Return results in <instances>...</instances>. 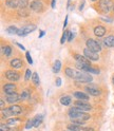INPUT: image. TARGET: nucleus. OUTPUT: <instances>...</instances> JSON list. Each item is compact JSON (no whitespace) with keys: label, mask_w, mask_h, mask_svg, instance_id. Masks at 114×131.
Here are the masks:
<instances>
[{"label":"nucleus","mask_w":114,"mask_h":131,"mask_svg":"<svg viewBox=\"0 0 114 131\" xmlns=\"http://www.w3.org/2000/svg\"><path fill=\"white\" fill-rule=\"evenodd\" d=\"M68 113H69V117L71 118L73 124H76L79 126H83L85 124V122L90 118V114L85 113L83 110L77 107L70 108Z\"/></svg>","instance_id":"f257e3e1"},{"label":"nucleus","mask_w":114,"mask_h":131,"mask_svg":"<svg viewBox=\"0 0 114 131\" xmlns=\"http://www.w3.org/2000/svg\"><path fill=\"white\" fill-rule=\"evenodd\" d=\"M73 79H76L79 83H91L93 80L92 76L89 74L87 72H84V71H75V74H74V77Z\"/></svg>","instance_id":"f03ea898"},{"label":"nucleus","mask_w":114,"mask_h":131,"mask_svg":"<svg viewBox=\"0 0 114 131\" xmlns=\"http://www.w3.org/2000/svg\"><path fill=\"white\" fill-rule=\"evenodd\" d=\"M36 29H37V27L35 26V24H29V26L22 27L21 29H19V30H18V33H17V35H18V36H20V37L26 36V35L30 34V33L34 32Z\"/></svg>","instance_id":"7ed1b4c3"},{"label":"nucleus","mask_w":114,"mask_h":131,"mask_svg":"<svg viewBox=\"0 0 114 131\" xmlns=\"http://www.w3.org/2000/svg\"><path fill=\"white\" fill-rule=\"evenodd\" d=\"M112 0H99V10L104 13H108L111 9H113Z\"/></svg>","instance_id":"20e7f679"},{"label":"nucleus","mask_w":114,"mask_h":131,"mask_svg":"<svg viewBox=\"0 0 114 131\" xmlns=\"http://www.w3.org/2000/svg\"><path fill=\"white\" fill-rule=\"evenodd\" d=\"M86 45H87V47H88L89 50H91V51H93V52L98 53V52L101 50L100 45L97 42L96 40H94V39H88L87 42H86Z\"/></svg>","instance_id":"39448f33"},{"label":"nucleus","mask_w":114,"mask_h":131,"mask_svg":"<svg viewBox=\"0 0 114 131\" xmlns=\"http://www.w3.org/2000/svg\"><path fill=\"white\" fill-rule=\"evenodd\" d=\"M84 55L87 57V58L90 60V61H97L99 59V56L96 52H93L91 50H89V49H85L84 50Z\"/></svg>","instance_id":"423d86ee"},{"label":"nucleus","mask_w":114,"mask_h":131,"mask_svg":"<svg viewBox=\"0 0 114 131\" xmlns=\"http://www.w3.org/2000/svg\"><path fill=\"white\" fill-rule=\"evenodd\" d=\"M85 90H86V92L88 94H90L92 96H98L100 94L99 88L97 87V86H95V85H89V86H87L85 88Z\"/></svg>","instance_id":"0eeeda50"},{"label":"nucleus","mask_w":114,"mask_h":131,"mask_svg":"<svg viewBox=\"0 0 114 131\" xmlns=\"http://www.w3.org/2000/svg\"><path fill=\"white\" fill-rule=\"evenodd\" d=\"M5 77L11 81H17V80H19L20 75H19V73L16 71L7 70V71H5Z\"/></svg>","instance_id":"6e6552de"},{"label":"nucleus","mask_w":114,"mask_h":131,"mask_svg":"<svg viewBox=\"0 0 114 131\" xmlns=\"http://www.w3.org/2000/svg\"><path fill=\"white\" fill-rule=\"evenodd\" d=\"M74 105H75V107L81 109L83 111H89V110H91V109H92L91 105H89V104L85 103L84 101H76V102L74 103Z\"/></svg>","instance_id":"1a4fd4ad"},{"label":"nucleus","mask_w":114,"mask_h":131,"mask_svg":"<svg viewBox=\"0 0 114 131\" xmlns=\"http://www.w3.org/2000/svg\"><path fill=\"white\" fill-rule=\"evenodd\" d=\"M30 9L34 12H41L42 11V3L39 1V0H34L33 2H31L30 4Z\"/></svg>","instance_id":"9d476101"},{"label":"nucleus","mask_w":114,"mask_h":131,"mask_svg":"<svg viewBox=\"0 0 114 131\" xmlns=\"http://www.w3.org/2000/svg\"><path fill=\"white\" fill-rule=\"evenodd\" d=\"M15 90H16V86L14 84H5L3 86V92L6 95H10V94L15 93Z\"/></svg>","instance_id":"9b49d317"},{"label":"nucleus","mask_w":114,"mask_h":131,"mask_svg":"<svg viewBox=\"0 0 114 131\" xmlns=\"http://www.w3.org/2000/svg\"><path fill=\"white\" fill-rule=\"evenodd\" d=\"M21 100L20 98V95H18L17 93H13V94H10V95H6V102L10 103V104H15Z\"/></svg>","instance_id":"f8f14e48"},{"label":"nucleus","mask_w":114,"mask_h":131,"mask_svg":"<svg viewBox=\"0 0 114 131\" xmlns=\"http://www.w3.org/2000/svg\"><path fill=\"white\" fill-rule=\"evenodd\" d=\"M94 34L97 37H104L106 34V28L102 26H97L94 29Z\"/></svg>","instance_id":"ddd939ff"},{"label":"nucleus","mask_w":114,"mask_h":131,"mask_svg":"<svg viewBox=\"0 0 114 131\" xmlns=\"http://www.w3.org/2000/svg\"><path fill=\"white\" fill-rule=\"evenodd\" d=\"M74 58L76 59L77 62H81V63H86V64H89V66H91V62L90 60H89L87 57L85 55H79V54H75L74 55Z\"/></svg>","instance_id":"4468645a"},{"label":"nucleus","mask_w":114,"mask_h":131,"mask_svg":"<svg viewBox=\"0 0 114 131\" xmlns=\"http://www.w3.org/2000/svg\"><path fill=\"white\" fill-rule=\"evenodd\" d=\"M73 96L76 97L78 101H84V102L88 101L89 98H90L88 94H86V93H84V92H79V91L74 92V93H73Z\"/></svg>","instance_id":"2eb2a0df"},{"label":"nucleus","mask_w":114,"mask_h":131,"mask_svg":"<svg viewBox=\"0 0 114 131\" xmlns=\"http://www.w3.org/2000/svg\"><path fill=\"white\" fill-rule=\"evenodd\" d=\"M104 45L108 48H114V36L110 35L104 38Z\"/></svg>","instance_id":"dca6fc26"},{"label":"nucleus","mask_w":114,"mask_h":131,"mask_svg":"<svg viewBox=\"0 0 114 131\" xmlns=\"http://www.w3.org/2000/svg\"><path fill=\"white\" fill-rule=\"evenodd\" d=\"M11 67L14 68V69H19L22 67V61L19 59V58H14L11 60Z\"/></svg>","instance_id":"f3484780"},{"label":"nucleus","mask_w":114,"mask_h":131,"mask_svg":"<svg viewBox=\"0 0 114 131\" xmlns=\"http://www.w3.org/2000/svg\"><path fill=\"white\" fill-rule=\"evenodd\" d=\"M42 119H43V115H36L33 119V126L34 127H39L40 125H41V123H42Z\"/></svg>","instance_id":"a211bd4d"},{"label":"nucleus","mask_w":114,"mask_h":131,"mask_svg":"<svg viewBox=\"0 0 114 131\" xmlns=\"http://www.w3.org/2000/svg\"><path fill=\"white\" fill-rule=\"evenodd\" d=\"M60 104L61 105H63V106H69L70 104H71V102H72V100H71V97L69 96V95H64V96H61L60 97Z\"/></svg>","instance_id":"6ab92c4d"},{"label":"nucleus","mask_w":114,"mask_h":131,"mask_svg":"<svg viewBox=\"0 0 114 131\" xmlns=\"http://www.w3.org/2000/svg\"><path fill=\"white\" fill-rule=\"evenodd\" d=\"M30 97H31V92H30V90H29V89H24L23 91L21 92V94H20L21 101H27V100H29Z\"/></svg>","instance_id":"aec40b11"},{"label":"nucleus","mask_w":114,"mask_h":131,"mask_svg":"<svg viewBox=\"0 0 114 131\" xmlns=\"http://www.w3.org/2000/svg\"><path fill=\"white\" fill-rule=\"evenodd\" d=\"M10 109H11V111L13 112L14 115H18V114H20L21 111H22L21 107H20V106H18V105H13V106H11Z\"/></svg>","instance_id":"412c9836"},{"label":"nucleus","mask_w":114,"mask_h":131,"mask_svg":"<svg viewBox=\"0 0 114 131\" xmlns=\"http://www.w3.org/2000/svg\"><path fill=\"white\" fill-rule=\"evenodd\" d=\"M67 128H68L69 131H80L81 129H83V128H81V126L76 125V124H73V123H72V124H69Z\"/></svg>","instance_id":"4be33fe9"},{"label":"nucleus","mask_w":114,"mask_h":131,"mask_svg":"<svg viewBox=\"0 0 114 131\" xmlns=\"http://www.w3.org/2000/svg\"><path fill=\"white\" fill-rule=\"evenodd\" d=\"M1 113H2V116H3V117H5V118L10 117V116H14V114H13V112L11 111V109H10V108L2 109V110H1Z\"/></svg>","instance_id":"5701e85b"},{"label":"nucleus","mask_w":114,"mask_h":131,"mask_svg":"<svg viewBox=\"0 0 114 131\" xmlns=\"http://www.w3.org/2000/svg\"><path fill=\"white\" fill-rule=\"evenodd\" d=\"M5 4H6V6L11 7V9H16V7H18V2L16 1V0H6Z\"/></svg>","instance_id":"b1692460"},{"label":"nucleus","mask_w":114,"mask_h":131,"mask_svg":"<svg viewBox=\"0 0 114 131\" xmlns=\"http://www.w3.org/2000/svg\"><path fill=\"white\" fill-rule=\"evenodd\" d=\"M61 69V61L60 60H56L54 62V66H53V72L54 73H58Z\"/></svg>","instance_id":"393cba45"},{"label":"nucleus","mask_w":114,"mask_h":131,"mask_svg":"<svg viewBox=\"0 0 114 131\" xmlns=\"http://www.w3.org/2000/svg\"><path fill=\"white\" fill-rule=\"evenodd\" d=\"M18 30L19 29H17L15 26H11V27H9L6 29V33H7V34H10V35H14V34H17Z\"/></svg>","instance_id":"a878e982"},{"label":"nucleus","mask_w":114,"mask_h":131,"mask_svg":"<svg viewBox=\"0 0 114 131\" xmlns=\"http://www.w3.org/2000/svg\"><path fill=\"white\" fill-rule=\"evenodd\" d=\"M75 71H76V70L72 69V68H66V69H64V73H66V75L69 76L70 78H73V77H74Z\"/></svg>","instance_id":"bb28decb"},{"label":"nucleus","mask_w":114,"mask_h":131,"mask_svg":"<svg viewBox=\"0 0 114 131\" xmlns=\"http://www.w3.org/2000/svg\"><path fill=\"white\" fill-rule=\"evenodd\" d=\"M32 81H33V84L35 86H39L40 84V78H39V75L37 74L36 72L33 73V75H32Z\"/></svg>","instance_id":"cd10ccee"},{"label":"nucleus","mask_w":114,"mask_h":131,"mask_svg":"<svg viewBox=\"0 0 114 131\" xmlns=\"http://www.w3.org/2000/svg\"><path fill=\"white\" fill-rule=\"evenodd\" d=\"M18 7L20 9H26L29 4V0H18Z\"/></svg>","instance_id":"c85d7f7f"},{"label":"nucleus","mask_w":114,"mask_h":131,"mask_svg":"<svg viewBox=\"0 0 114 131\" xmlns=\"http://www.w3.org/2000/svg\"><path fill=\"white\" fill-rule=\"evenodd\" d=\"M3 54L5 55V56H11V54H12V48L10 47V46H5V47H3Z\"/></svg>","instance_id":"c756f323"},{"label":"nucleus","mask_w":114,"mask_h":131,"mask_svg":"<svg viewBox=\"0 0 114 131\" xmlns=\"http://www.w3.org/2000/svg\"><path fill=\"white\" fill-rule=\"evenodd\" d=\"M69 31H64L63 32V34H62V36H61V39H60V43L62 45V43H64V41L66 40H68V37H69Z\"/></svg>","instance_id":"7c9ffc66"},{"label":"nucleus","mask_w":114,"mask_h":131,"mask_svg":"<svg viewBox=\"0 0 114 131\" xmlns=\"http://www.w3.org/2000/svg\"><path fill=\"white\" fill-rule=\"evenodd\" d=\"M32 75H33V74H32V71H31L30 69H28V70L26 71V75H24V79H26V80H29V79L32 77Z\"/></svg>","instance_id":"2f4dec72"},{"label":"nucleus","mask_w":114,"mask_h":131,"mask_svg":"<svg viewBox=\"0 0 114 131\" xmlns=\"http://www.w3.org/2000/svg\"><path fill=\"white\" fill-rule=\"evenodd\" d=\"M18 122H20L19 118H10L9 121H7V125H14V124H16V123H18Z\"/></svg>","instance_id":"473e14b6"},{"label":"nucleus","mask_w":114,"mask_h":131,"mask_svg":"<svg viewBox=\"0 0 114 131\" xmlns=\"http://www.w3.org/2000/svg\"><path fill=\"white\" fill-rule=\"evenodd\" d=\"M26 58H27V60H28V62H29L30 64H33V59H32L30 52H26Z\"/></svg>","instance_id":"72a5a7b5"},{"label":"nucleus","mask_w":114,"mask_h":131,"mask_svg":"<svg viewBox=\"0 0 114 131\" xmlns=\"http://www.w3.org/2000/svg\"><path fill=\"white\" fill-rule=\"evenodd\" d=\"M88 72H90V73H93V74H99V69H94V68H89V70H88Z\"/></svg>","instance_id":"f704fd0d"},{"label":"nucleus","mask_w":114,"mask_h":131,"mask_svg":"<svg viewBox=\"0 0 114 131\" xmlns=\"http://www.w3.org/2000/svg\"><path fill=\"white\" fill-rule=\"evenodd\" d=\"M32 127H34V126H33V121L29 119V121L27 122V124H26V129H31Z\"/></svg>","instance_id":"c9c22d12"},{"label":"nucleus","mask_w":114,"mask_h":131,"mask_svg":"<svg viewBox=\"0 0 114 131\" xmlns=\"http://www.w3.org/2000/svg\"><path fill=\"white\" fill-rule=\"evenodd\" d=\"M0 128H1V131H11L10 127L7 125H4V124H1L0 125Z\"/></svg>","instance_id":"e433bc0d"},{"label":"nucleus","mask_w":114,"mask_h":131,"mask_svg":"<svg viewBox=\"0 0 114 131\" xmlns=\"http://www.w3.org/2000/svg\"><path fill=\"white\" fill-rule=\"evenodd\" d=\"M55 85H56L57 87H60V86H61V78H60V77H58V78H56V81H55Z\"/></svg>","instance_id":"4c0bfd02"},{"label":"nucleus","mask_w":114,"mask_h":131,"mask_svg":"<svg viewBox=\"0 0 114 131\" xmlns=\"http://www.w3.org/2000/svg\"><path fill=\"white\" fill-rule=\"evenodd\" d=\"M73 38H74V34L70 32V33H69V37H68V41H72Z\"/></svg>","instance_id":"58836bf2"},{"label":"nucleus","mask_w":114,"mask_h":131,"mask_svg":"<svg viewBox=\"0 0 114 131\" xmlns=\"http://www.w3.org/2000/svg\"><path fill=\"white\" fill-rule=\"evenodd\" d=\"M68 19H69V17H68V15H67V16H66V19H64V22H63V30L66 29L67 24H68Z\"/></svg>","instance_id":"ea45409f"},{"label":"nucleus","mask_w":114,"mask_h":131,"mask_svg":"<svg viewBox=\"0 0 114 131\" xmlns=\"http://www.w3.org/2000/svg\"><path fill=\"white\" fill-rule=\"evenodd\" d=\"M81 131H94L93 128H88V127H84L83 129H81Z\"/></svg>","instance_id":"a19ab883"},{"label":"nucleus","mask_w":114,"mask_h":131,"mask_svg":"<svg viewBox=\"0 0 114 131\" xmlns=\"http://www.w3.org/2000/svg\"><path fill=\"white\" fill-rule=\"evenodd\" d=\"M84 5H85V0H83V1L80 2V5H79V11H83Z\"/></svg>","instance_id":"79ce46f5"},{"label":"nucleus","mask_w":114,"mask_h":131,"mask_svg":"<svg viewBox=\"0 0 114 131\" xmlns=\"http://www.w3.org/2000/svg\"><path fill=\"white\" fill-rule=\"evenodd\" d=\"M16 45H17V46H18V48H19V49H21L22 51H24V50H26V48H24V47H23L21 43H19V42H16Z\"/></svg>","instance_id":"37998d69"},{"label":"nucleus","mask_w":114,"mask_h":131,"mask_svg":"<svg viewBox=\"0 0 114 131\" xmlns=\"http://www.w3.org/2000/svg\"><path fill=\"white\" fill-rule=\"evenodd\" d=\"M45 35V32L44 31H40V34H39V38H42Z\"/></svg>","instance_id":"c03bdc74"},{"label":"nucleus","mask_w":114,"mask_h":131,"mask_svg":"<svg viewBox=\"0 0 114 131\" xmlns=\"http://www.w3.org/2000/svg\"><path fill=\"white\" fill-rule=\"evenodd\" d=\"M0 107H1V109H3V107H4V102H3V100L0 101Z\"/></svg>","instance_id":"a18cd8bd"},{"label":"nucleus","mask_w":114,"mask_h":131,"mask_svg":"<svg viewBox=\"0 0 114 131\" xmlns=\"http://www.w3.org/2000/svg\"><path fill=\"white\" fill-rule=\"evenodd\" d=\"M55 3H56V0H52V2H51V6H52V9H54V7H55Z\"/></svg>","instance_id":"49530a36"},{"label":"nucleus","mask_w":114,"mask_h":131,"mask_svg":"<svg viewBox=\"0 0 114 131\" xmlns=\"http://www.w3.org/2000/svg\"><path fill=\"white\" fill-rule=\"evenodd\" d=\"M112 83L114 84V75H113V77H112Z\"/></svg>","instance_id":"de8ad7c7"},{"label":"nucleus","mask_w":114,"mask_h":131,"mask_svg":"<svg viewBox=\"0 0 114 131\" xmlns=\"http://www.w3.org/2000/svg\"><path fill=\"white\" fill-rule=\"evenodd\" d=\"M70 1H71V0H69V1H68V6L70 5Z\"/></svg>","instance_id":"09e8293b"},{"label":"nucleus","mask_w":114,"mask_h":131,"mask_svg":"<svg viewBox=\"0 0 114 131\" xmlns=\"http://www.w3.org/2000/svg\"><path fill=\"white\" fill-rule=\"evenodd\" d=\"M91 1H96V0H91Z\"/></svg>","instance_id":"8fccbe9b"},{"label":"nucleus","mask_w":114,"mask_h":131,"mask_svg":"<svg viewBox=\"0 0 114 131\" xmlns=\"http://www.w3.org/2000/svg\"><path fill=\"white\" fill-rule=\"evenodd\" d=\"M113 12H114V5H113Z\"/></svg>","instance_id":"3c124183"}]
</instances>
